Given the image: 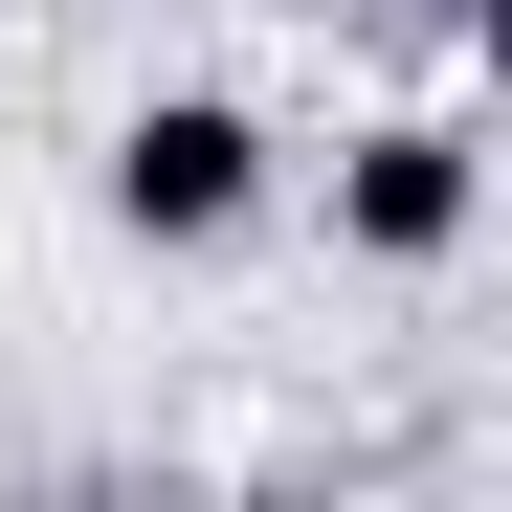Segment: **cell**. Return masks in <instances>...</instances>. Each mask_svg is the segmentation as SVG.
<instances>
[{
    "mask_svg": "<svg viewBox=\"0 0 512 512\" xmlns=\"http://www.w3.org/2000/svg\"><path fill=\"white\" fill-rule=\"evenodd\" d=\"M90 201H112V245L201 268V245H245V223L290 201V156H268V112H245V90H134L112 156H90Z\"/></svg>",
    "mask_w": 512,
    "mask_h": 512,
    "instance_id": "obj_1",
    "label": "cell"
},
{
    "mask_svg": "<svg viewBox=\"0 0 512 512\" xmlns=\"http://www.w3.org/2000/svg\"><path fill=\"white\" fill-rule=\"evenodd\" d=\"M468 245H490V134H468V90H423V112H357V134H334V268L446 290Z\"/></svg>",
    "mask_w": 512,
    "mask_h": 512,
    "instance_id": "obj_2",
    "label": "cell"
}]
</instances>
